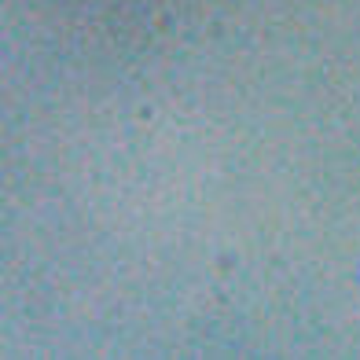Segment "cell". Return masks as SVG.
Segmentation results:
<instances>
[]
</instances>
